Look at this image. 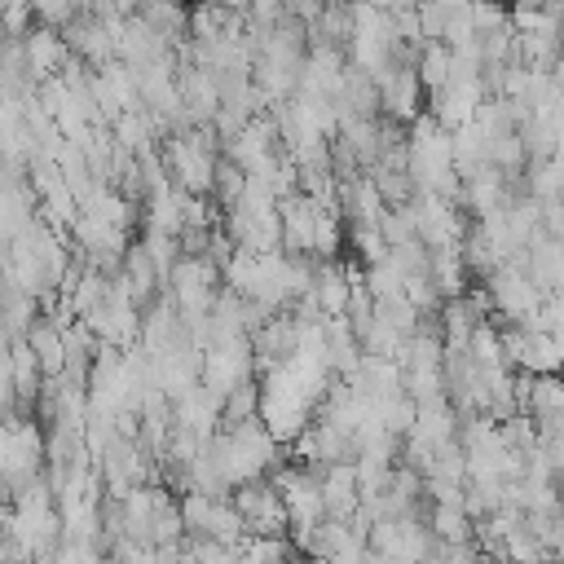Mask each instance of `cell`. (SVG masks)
Masks as SVG:
<instances>
[{
	"label": "cell",
	"instance_id": "6da1fadb",
	"mask_svg": "<svg viewBox=\"0 0 564 564\" xmlns=\"http://www.w3.org/2000/svg\"><path fill=\"white\" fill-rule=\"evenodd\" d=\"M366 546L392 564H423L436 555V538L432 529H423V520L401 516V520H370L366 524Z\"/></svg>",
	"mask_w": 564,
	"mask_h": 564
},
{
	"label": "cell",
	"instance_id": "7a4b0ae2",
	"mask_svg": "<svg viewBox=\"0 0 564 564\" xmlns=\"http://www.w3.org/2000/svg\"><path fill=\"white\" fill-rule=\"evenodd\" d=\"M278 498H282V511H286V524L295 529V538H304L313 524L326 520L322 511V489H317V471L308 467H286L278 480H273Z\"/></svg>",
	"mask_w": 564,
	"mask_h": 564
},
{
	"label": "cell",
	"instance_id": "3957f363",
	"mask_svg": "<svg viewBox=\"0 0 564 564\" xmlns=\"http://www.w3.org/2000/svg\"><path fill=\"white\" fill-rule=\"evenodd\" d=\"M234 511L242 516L247 538H278V533L286 529L282 498H278V489H273V485H264V480L234 485Z\"/></svg>",
	"mask_w": 564,
	"mask_h": 564
},
{
	"label": "cell",
	"instance_id": "277c9868",
	"mask_svg": "<svg viewBox=\"0 0 564 564\" xmlns=\"http://www.w3.org/2000/svg\"><path fill=\"white\" fill-rule=\"evenodd\" d=\"M40 454H44V441L31 423L22 427H9V441L0 445V480L4 485H31L35 471H40Z\"/></svg>",
	"mask_w": 564,
	"mask_h": 564
},
{
	"label": "cell",
	"instance_id": "5b68a950",
	"mask_svg": "<svg viewBox=\"0 0 564 564\" xmlns=\"http://www.w3.org/2000/svg\"><path fill=\"white\" fill-rule=\"evenodd\" d=\"M317 489H322L326 520H352L357 516V471H352V463H326V471L317 476Z\"/></svg>",
	"mask_w": 564,
	"mask_h": 564
},
{
	"label": "cell",
	"instance_id": "8992f818",
	"mask_svg": "<svg viewBox=\"0 0 564 564\" xmlns=\"http://www.w3.org/2000/svg\"><path fill=\"white\" fill-rule=\"evenodd\" d=\"M172 167H176V181L185 185V189H194V194H203V189H212V154L198 145V141H176L172 145Z\"/></svg>",
	"mask_w": 564,
	"mask_h": 564
},
{
	"label": "cell",
	"instance_id": "52a82bcc",
	"mask_svg": "<svg viewBox=\"0 0 564 564\" xmlns=\"http://www.w3.org/2000/svg\"><path fill=\"white\" fill-rule=\"evenodd\" d=\"M427 529L441 546H467L471 542V516L463 507H432Z\"/></svg>",
	"mask_w": 564,
	"mask_h": 564
},
{
	"label": "cell",
	"instance_id": "ba28073f",
	"mask_svg": "<svg viewBox=\"0 0 564 564\" xmlns=\"http://www.w3.org/2000/svg\"><path fill=\"white\" fill-rule=\"evenodd\" d=\"M26 348L35 352L40 370H48V375L66 370V339H62V330H53V326H31V330H26Z\"/></svg>",
	"mask_w": 564,
	"mask_h": 564
},
{
	"label": "cell",
	"instance_id": "9c48e42d",
	"mask_svg": "<svg viewBox=\"0 0 564 564\" xmlns=\"http://www.w3.org/2000/svg\"><path fill=\"white\" fill-rule=\"evenodd\" d=\"M9 370H13V388H18L22 397H31L35 383H40V361H35V352H31L26 344L9 348Z\"/></svg>",
	"mask_w": 564,
	"mask_h": 564
},
{
	"label": "cell",
	"instance_id": "30bf717a",
	"mask_svg": "<svg viewBox=\"0 0 564 564\" xmlns=\"http://www.w3.org/2000/svg\"><path fill=\"white\" fill-rule=\"evenodd\" d=\"M441 564H485V555L467 542V546H445V560Z\"/></svg>",
	"mask_w": 564,
	"mask_h": 564
},
{
	"label": "cell",
	"instance_id": "8fae6325",
	"mask_svg": "<svg viewBox=\"0 0 564 564\" xmlns=\"http://www.w3.org/2000/svg\"><path fill=\"white\" fill-rule=\"evenodd\" d=\"M4 441H9V423L0 419V445H4Z\"/></svg>",
	"mask_w": 564,
	"mask_h": 564
},
{
	"label": "cell",
	"instance_id": "7c38bea8",
	"mask_svg": "<svg viewBox=\"0 0 564 564\" xmlns=\"http://www.w3.org/2000/svg\"><path fill=\"white\" fill-rule=\"evenodd\" d=\"M502 564H507V560H502Z\"/></svg>",
	"mask_w": 564,
	"mask_h": 564
}]
</instances>
